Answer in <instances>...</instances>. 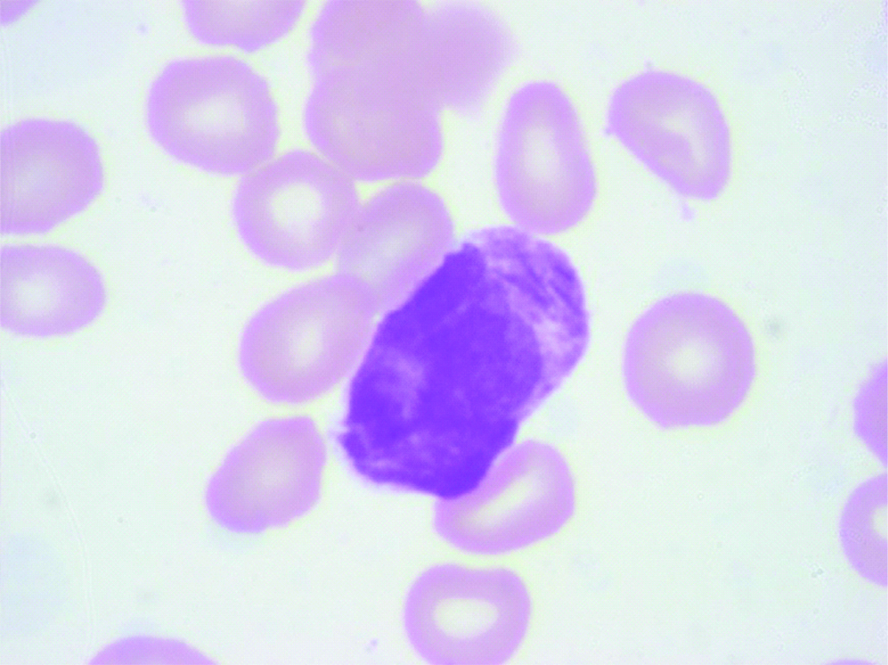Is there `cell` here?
I'll return each instance as SVG.
<instances>
[{
  "mask_svg": "<svg viewBox=\"0 0 888 665\" xmlns=\"http://www.w3.org/2000/svg\"><path fill=\"white\" fill-rule=\"evenodd\" d=\"M563 384L542 324L512 286L443 273L382 313L343 385L332 441L376 485L452 499Z\"/></svg>",
  "mask_w": 888,
  "mask_h": 665,
  "instance_id": "obj_1",
  "label": "cell"
},
{
  "mask_svg": "<svg viewBox=\"0 0 888 665\" xmlns=\"http://www.w3.org/2000/svg\"><path fill=\"white\" fill-rule=\"evenodd\" d=\"M621 371L628 400L652 425L712 428L748 400L757 378L756 345L742 317L720 297L676 292L633 320Z\"/></svg>",
  "mask_w": 888,
  "mask_h": 665,
  "instance_id": "obj_2",
  "label": "cell"
},
{
  "mask_svg": "<svg viewBox=\"0 0 888 665\" xmlns=\"http://www.w3.org/2000/svg\"><path fill=\"white\" fill-rule=\"evenodd\" d=\"M451 118L412 56L316 75L303 124L314 148L354 182L431 180L451 146Z\"/></svg>",
  "mask_w": 888,
  "mask_h": 665,
  "instance_id": "obj_3",
  "label": "cell"
},
{
  "mask_svg": "<svg viewBox=\"0 0 888 665\" xmlns=\"http://www.w3.org/2000/svg\"><path fill=\"white\" fill-rule=\"evenodd\" d=\"M382 312L372 290L341 272L290 288L244 323L235 348L238 375L260 401L306 410L344 385Z\"/></svg>",
  "mask_w": 888,
  "mask_h": 665,
  "instance_id": "obj_4",
  "label": "cell"
},
{
  "mask_svg": "<svg viewBox=\"0 0 888 665\" xmlns=\"http://www.w3.org/2000/svg\"><path fill=\"white\" fill-rule=\"evenodd\" d=\"M488 182L506 223L546 236L567 231L591 211L597 175L578 109L557 82L508 85L493 105Z\"/></svg>",
  "mask_w": 888,
  "mask_h": 665,
  "instance_id": "obj_5",
  "label": "cell"
},
{
  "mask_svg": "<svg viewBox=\"0 0 888 665\" xmlns=\"http://www.w3.org/2000/svg\"><path fill=\"white\" fill-rule=\"evenodd\" d=\"M143 118L151 140L168 158L220 177L248 174L265 164L280 137L266 79L230 55L166 62L145 91Z\"/></svg>",
  "mask_w": 888,
  "mask_h": 665,
  "instance_id": "obj_6",
  "label": "cell"
},
{
  "mask_svg": "<svg viewBox=\"0 0 888 665\" xmlns=\"http://www.w3.org/2000/svg\"><path fill=\"white\" fill-rule=\"evenodd\" d=\"M362 200L347 175L323 158L296 149L243 177L232 197V223L257 261L301 272L338 255Z\"/></svg>",
  "mask_w": 888,
  "mask_h": 665,
  "instance_id": "obj_7",
  "label": "cell"
},
{
  "mask_svg": "<svg viewBox=\"0 0 888 665\" xmlns=\"http://www.w3.org/2000/svg\"><path fill=\"white\" fill-rule=\"evenodd\" d=\"M533 617L526 581L494 564L429 565L411 580L402 605L411 649L436 665L508 663L523 648Z\"/></svg>",
  "mask_w": 888,
  "mask_h": 665,
  "instance_id": "obj_8",
  "label": "cell"
},
{
  "mask_svg": "<svg viewBox=\"0 0 888 665\" xmlns=\"http://www.w3.org/2000/svg\"><path fill=\"white\" fill-rule=\"evenodd\" d=\"M576 510L572 467L554 445L514 443L467 494L442 500L432 516L437 538L474 556H502L550 540Z\"/></svg>",
  "mask_w": 888,
  "mask_h": 665,
  "instance_id": "obj_9",
  "label": "cell"
},
{
  "mask_svg": "<svg viewBox=\"0 0 888 665\" xmlns=\"http://www.w3.org/2000/svg\"><path fill=\"white\" fill-rule=\"evenodd\" d=\"M605 120L610 135L679 195L710 200L723 189L728 164L715 109L688 77L662 69L631 74L611 92Z\"/></svg>",
  "mask_w": 888,
  "mask_h": 665,
  "instance_id": "obj_10",
  "label": "cell"
},
{
  "mask_svg": "<svg viewBox=\"0 0 888 665\" xmlns=\"http://www.w3.org/2000/svg\"><path fill=\"white\" fill-rule=\"evenodd\" d=\"M331 444L318 418L281 410L250 425L228 447L209 477V513L226 523H288L320 502Z\"/></svg>",
  "mask_w": 888,
  "mask_h": 665,
  "instance_id": "obj_11",
  "label": "cell"
},
{
  "mask_svg": "<svg viewBox=\"0 0 888 665\" xmlns=\"http://www.w3.org/2000/svg\"><path fill=\"white\" fill-rule=\"evenodd\" d=\"M1 233H49L84 214L105 185L100 145L67 118L29 117L0 135Z\"/></svg>",
  "mask_w": 888,
  "mask_h": 665,
  "instance_id": "obj_12",
  "label": "cell"
},
{
  "mask_svg": "<svg viewBox=\"0 0 888 665\" xmlns=\"http://www.w3.org/2000/svg\"><path fill=\"white\" fill-rule=\"evenodd\" d=\"M459 238L452 202L440 187L431 180L390 182L362 200L338 267L363 281L385 312L415 291Z\"/></svg>",
  "mask_w": 888,
  "mask_h": 665,
  "instance_id": "obj_13",
  "label": "cell"
},
{
  "mask_svg": "<svg viewBox=\"0 0 888 665\" xmlns=\"http://www.w3.org/2000/svg\"><path fill=\"white\" fill-rule=\"evenodd\" d=\"M514 48L508 22L493 6L472 0L428 4L420 65L451 118H473L494 104Z\"/></svg>",
  "mask_w": 888,
  "mask_h": 665,
  "instance_id": "obj_14",
  "label": "cell"
},
{
  "mask_svg": "<svg viewBox=\"0 0 888 665\" xmlns=\"http://www.w3.org/2000/svg\"><path fill=\"white\" fill-rule=\"evenodd\" d=\"M101 270L63 245L12 244L0 250V320L5 331L46 339L95 322L108 303Z\"/></svg>",
  "mask_w": 888,
  "mask_h": 665,
  "instance_id": "obj_15",
  "label": "cell"
},
{
  "mask_svg": "<svg viewBox=\"0 0 888 665\" xmlns=\"http://www.w3.org/2000/svg\"><path fill=\"white\" fill-rule=\"evenodd\" d=\"M428 4L416 0H332L309 31L308 62L316 75L341 65L414 55Z\"/></svg>",
  "mask_w": 888,
  "mask_h": 665,
  "instance_id": "obj_16",
  "label": "cell"
},
{
  "mask_svg": "<svg viewBox=\"0 0 888 665\" xmlns=\"http://www.w3.org/2000/svg\"><path fill=\"white\" fill-rule=\"evenodd\" d=\"M305 2H182V19L198 42L243 51H258L285 37L299 21Z\"/></svg>",
  "mask_w": 888,
  "mask_h": 665,
  "instance_id": "obj_17",
  "label": "cell"
},
{
  "mask_svg": "<svg viewBox=\"0 0 888 665\" xmlns=\"http://www.w3.org/2000/svg\"><path fill=\"white\" fill-rule=\"evenodd\" d=\"M887 385L888 367L887 361H884L864 380L852 404V426L857 437L884 463H887Z\"/></svg>",
  "mask_w": 888,
  "mask_h": 665,
  "instance_id": "obj_18",
  "label": "cell"
}]
</instances>
